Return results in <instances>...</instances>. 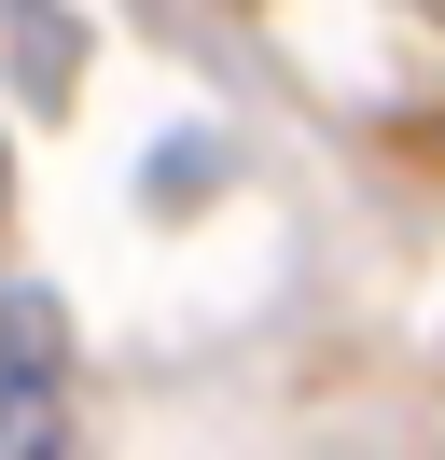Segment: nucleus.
Returning <instances> with one entry per match:
<instances>
[{"mask_svg":"<svg viewBox=\"0 0 445 460\" xmlns=\"http://www.w3.org/2000/svg\"><path fill=\"white\" fill-rule=\"evenodd\" d=\"M0 460H70V376H56L42 321L0 349Z\"/></svg>","mask_w":445,"mask_h":460,"instance_id":"1","label":"nucleus"}]
</instances>
